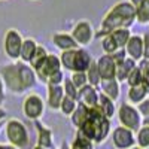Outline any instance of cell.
<instances>
[{"label": "cell", "mask_w": 149, "mask_h": 149, "mask_svg": "<svg viewBox=\"0 0 149 149\" xmlns=\"http://www.w3.org/2000/svg\"><path fill=\"white\" fill-rule=\"evenodd\" d=\"M0 76L5 82L6 90L15 95L26 94L37 85L36 72L29 63H24L21 60L3 64L0 67Z\"/></svg>", "instance_id": "1"}, {"label": "cell", "mask_w": 149, "mask_h": 149, "mask_svg": "<svg viewBox=\"0 0 149 149\" xmlns=\"http://www.w3.org/2000/svg\"><path fill=\"white\" fill-rule=\"evenodd\" d=\"M136 22V8L128 0H121L112 6L102 19L100 29L95 31V37H103L116 29H130Z\"/></svg>", "instance_id": "2"}, {"label": "cell", "mask_w": 149, "mask_h": 149, "mask_svg": "<svg viewBox=\"0 0 149 149\" xmlns=\"http://www.w3.org/2000/svg\"><path fill=\"white\" fill-rule=\"evenodd\" d=\"M78 131H81L85 137H88L91 142H94V145H102L109 137V134L112 131L110 119H107L102 113V110L98 109V106L88 107L86 118L81 124Z\"/></svg>", "instance_id": "3"}, {"label": "cell", "mask_w": 149, "mask_h": 149, "mask_svg": "<svg viewBox=\"0 0 149 149\" xmlns=\"http://www.w3.org/2000/svg\"><path fill=\"white\" fill-rule=\"evenodd\" d=\"M5 136L9 145L18 149H26L30 145V136L26 124L17 118H10L5 122Z\"/></svg>", "instance_id": "4"}, {"label": "cell", "mask_w": 149, "mask_h": 149, "mask_svg": "<svg viewBox=\"0 0 149 149\" xmlns=\"http://www.w3.org/2000/svg\"><path fill=\"white\" fill-rule=\"evenodd\" d=\"M116 115H118L119 125L125 127V128H128L134 133L143 125L142 124V115L137 110V107L127 103V102L119 104V107L116 109Z\"/></svg>", "instance_id": "5"}, {"label": "cell", "mask_w": 149, "mask_h": 149, "mask_svg": "<svg viewBox=\"0 0 149 149\" xmlns=\"http://www.w3.org/2000/svg\"><path fill=\"white\" fill-rule=\"evenodd\" d=\"M24 37L17 29H8L3 34V52L5 55L12 60L18 61L21 54V46H22Z\"/></svg>", "instance_id": "6"}, {"label": "cell", "mask_w": 149, "mask_h": 149, "mask_svg": "<svg viewBox=\"0 0 149 149\" xmlns=\"http://www.w3.org/2000/svg\"><path fill=\"white\" fill-rule=\"evenodd\" d=\"M45 107H46V103L43 98L37 93H30L26 95V98L22 102V113L30 121H37L43 116Z\"/></svg>", "instance_id": "7"}, {"label": "cell", "mask_w": 149, "mask_h": 149, "mask_svg": "<svg viewBox=\"0 0 149 149\" xmlns=\"http://www.w3.org/2000/svg\"><path fill=\"white\" fill-rule=\"evenodd\" d=\"M72 37L74 39V42L78 43V46L85 48L88 46L95 37V30L93 27V24L88 19H79L76 24L73 26L72 30Z\"/></svg>", "instance_id": "8"}, {"label": "cell", "mask_w": 149, "mask_h": 149, "mask_svg": "<svg viewBox=\"0 0 149 149\" xmlns=\"http://www.w3.org/2000/svg\"><path fill=\"white\" fill-rule=\"evenodd\" d=\"M110 137H112V143L116 149H131L133 146H136V134L134 131L118 125L110 131Z\"/></svg>", "instance_id": "9"}, {"label": "cell", "mask_w": 149, "mask_h": 149, "mask_svg": "<svg viewBox=\"0 0 149 149\" xmlns=\"http://www.w3.org/2000/svg\"><path fill=\"white\" fill-rule=\"evenodd\" d=\"M61 70V63H60V57L55 54H48L45 63L42 64V67L39 70H36V76L37 81H40L43 84H46V79L51 76L52 73Z\"/></svg>", "instance_id": "10"}, {"label": "cell", "mask_w": 149, "mask_h": 149, "mask_svg": "<svg viewBox=\"0 0 149 149\" xmlns=\"http://www.w3.org/2000/svg\"><path fill=\"white\" fill-rule=\"evenodd\" d=\"M97 63V69H98V73H100V78L102 81L103 79H115V73H116V64L112 55H107V54H103L102 57H98L95 60Z\"/></svg>", "instance_id": "11"}, {"label": "cell", "mask_w": 149, "mask_h": 149, "mask_svg": "<svg viewBox=\"0 0 149 149\" xmlns=\"http://www.w3.org/2000/svg\"><path fill=\"white\" fill-rule=\"evenodd\" d=\"M34 122V128H36V134H37V143L45 149H51L54 146V134H52V130L46 127L45 124L37 119V121H33Z\"/></svg>", "instance_id": "12"}, {"label": "cell", "mask_w": 149, "mask_h": 149, "mask_svg": "<svg viewBox=\"0 0 149 149\" xmlns=\"http://www.w3.org/2000/svg\"><path fill=\"white\" fill-rule=\"evenodd\" d=\"M64 97V91L61 85H46V106L49 110L58 112L61 100Z\"/></svg>", "instance_id": "13"}, {"label": "cell", "mask_w": 149, "mask_h": 149, "mask_svg": "<svg viewBox=\"0 0 149 149\" xmlns=\"http://www.w3.org/2000/svg\"><path fill=\"white\" fill-rule=\"evenodd\" d=\"M124 49L127 52V57L139 63L140 60H143V37L139 34H131Z\"/></svg>", "instance_id": "14"}, {"label": "cell", "mask_w": 149, "mask_h": 149, "mask_svg": "<svg viewBox=\"0 0 149 149\" xmlns=\"http://www.w3.org/2000/svg\"><path fill=\"white\" fill-rule=\"evenodd\" d=\"M51 42H52V45L57 49H60L61 52H63V51H69V49L79 48L78 43L74 42V39L72 37V34L70 33H64V31H55L51 36Z\"/></svg>", "instance_id": "15"}, {"label": "cell", "mask_w": 149, "mask_h": 149, "mask_svg": "<svg viewBox=\"0 0 149 149\" xmlns=\"http://www.w3.org/2000/svg\"><path fill=\"white\" fill-rule=\"evenodd\" d=\"M93 55L90 54V51H86L85 48H76L74 51V61H73V72H86L88 67L93 63ZM72 72V73H73Z\"/></svg>", "instance_id": "16"}, {"label": "cell", "mask_w": 149, "mask_h": 149, "mask_svg": "<svg viewBox=\"0 0 149 149\" xmlns=\"http://www.w3.org/2000/svg\"><path fill=\"white\" fill-rule=\"evenodd\" d=\"M98 95H100V91L95 86L86 84L85 86L79 90V98L78 102H81L82 104H85L86 107H95L98 104Z\"/></svg>", "instance_id": "17"}, {"label": "cell", "mask_w": 149, "mask_h": 149, "mask_svg": "<svg viewBox=\"0 0 149 149\" xmlns=\"http://www.w3.org/2000/svg\"><path fill=\"white\" fill-rule=\"evenodd\" d=\"M98 91L116 103L121 97V84L116 79H103L98 85Z\"/></svg>", "instance_id": "18"}, {"label": "cell", "mask_w": 149, "mask_h": 149, "mask_svg": "<svg viewBox=\"0 0 149 149\" xmlns=\"http://www.w3.org/2000/svg\"><path fill=\"white\" fill-rule=\"evenodd\" d=\"M137 66V63H136L134 60H131L130 57H127L125 60L122 61V63L116 64V73H115V79L121 84V82H125L128 74L131 73V70Z\"/></svg>", "instance_id": "19"}, {"label": "cell", "mask_w": 149, "mask_h": 149, "mask_svg": "<svg viewBox=\"0 0 149 149\" xmlns=\"http://www.w3.org/2000/svg\"><path fill=\"white\" fill-rule=\"evenodd\" d=\"M149 95V93L146 91V88L143 85H137V86H128L127 91V103L130 104H139L142 103L145 98Z\"/></svg>", "instance_id": "20"}, {"label": "cell", "mask_w": 149, "mask_h": 149, "mask_svg": "<svg viewBox=\"0 0 149 149\" xmlns=\"http://www.w3.org/2000/svg\"><path fill=\"white\" fill-rule=\"evenodd\" d=\"M97 106L107 119H112L116 113V103L113 100H110L107 95L102 94V93H100V95H98V104Z\"/></svg>", "instance_id": "21"}, {"label": "cell", "mask_w": 149, "mask_h": 149, "mask_svg": "<svg viewBox=\"0 0 149 149\" xmlns=\"http://www.w3.org/2000/svg\"><path fill=\"white\" fill-rule=\"evenodd\" d=\"M37 43L33 37H26L22 40V46H21V54H19V60L24 63H30V60L33 58L36 49H37Z\"/></svg>", "instance_id": "22"}, {"label": "cell", "mask_w": 149, "mask_h": 149, "mask_svg": "<svg viewBox=\"0 0 149 149\" xmlns=\"http://www.w3.org/2000/svg\"><path fill=\"white\" fill-rule=\"evenodd\" d=\"M86 113H88V107H86L85 104H82L81 102H78V106H76V109H74V112L69 116V118H70V122H72V125L76 128V130L81 127V124L85 121Z\"/></svg>", "instance_id": "23"}, {"label": "cell", "mask_w": 149, "mask_h": 149, "mask_svg": "<svg viewBox=\"0 0 149 149\" xmlns=\"http://www.w3.org/2000/svg\"><path fill=\"white\" fill-rule=\"evenodd\" d=\"M48 54H49V52L46 51V48H45L43 45H37L36 52H34L33 58L30 60V63H29L34 72H36V70H39V69L42 67V64L45 63V60H46Z\"/></svg>", "instance_id": "24"}, {"label": "cell", "mask_w": 149, "mask_h": 149, "mask_svg": "<svg viewBox=\"0 0 149 149\" xmlns=\"http://www.w3.org/2000/svg\"><path fill=\"white\" fill-rule=\"evenodd\" d=\"M95 145L94 142H91L88 137H85V136L76 130V136H74V140L73 143L70 145V149H94Z\"/></svg>", "instance_id": "25"}, {"label": "cell", "mask_w": 149, "mask_h": 149, "mask_svg": "<svg viewBox=\"0 0 149 149\" xmlns=\"http://www.w3.org/2000/svg\"><path fill=\"white\" fill-rule=\"evenodd\" d=\"M136 21L139 24H149V0H142V3L136 8Z\"/></svg>", "instance_id": "26"}, {"label": "cell", "mask_w": 149, "mask_h": 149, "mask_svg": "<svg viewBox=\"0 0 149 149\" xmlns=\"http://www.w3.org/2000/svg\"><path fill=\"white\" fill-rule=\"evenodd\" d=\"M110 34H112V37L115 39L118 48H125L128 39L131 37V31H130V29H116V30L112 31Z\"/></svg>", "instance_id": "27"}, {"label": "cell", "mask_w": 149, "mask_h": 149, "mask_svg": "<svg viewBox=\"0 0 149 149\" xmlns=\"http://www.w3.org/2000/svg\"><path fill=\"white\" fill-rule=\"evenodd\" d=\"M85 74H86V81H88V84L95 86V88H98V85H100V82H102V78H100V73H98L95 60H93L91 66L88 67V70L85 72Z\"/></svg>", "instance_id": "28"}, {"label": "cell", "mask_w": 149, "mask_h": 149, "mask_svg": "<svg viewBox=\"0 0 149 149\" xmlns=\"http://www.w3.org/2000/svg\"><path fill=\"white\" fill-rule=\"evenodd\" d=\"M136 134V145L143 149H149V125H142Z\"/></svg>", "instance_id": "29"}, {"label": "cell", "mask_w": 149, "mask_h": 149, "mask_svg": "<svg viewBox=\"0 0 149 149\" xmlns=\"http://www.w3.org/2000/svg\"><path fill=\"white\" fill-rule=\"evenodd\" d=\"M74 51L76 49H69V51H63L60 55V63L61 69L67 72H73V61H74Z\"/></svg>", "instance_id": "30"}, {"label": "cell", "mask_w": 149, "mask_h": 149, "mask_svg": "<svg viewBox=\"0 0 149 149\" xmlns=\"http://www.w3.org/2000/svg\"><path fill=\"white\" fill-rule=\"evenodd\" d=\"M102 49H103V54H107V55H112L113 52H116L119 49L110 33L102 37Z\"/></svg>", "instance_id": "31"}, {"label": "cell", "mask_w": 149, "mask_h": 149, "mask_svg": "<svg viewBox=\"0 0 149 149\" xmlns=\"http://www.w3.org/2000/svg\"><path fill=\"white\" fill-rule=\"evenodd\" d=\"M76 106H78V102L76 100H73V98L64 95L63 100H61V104H60V110L58 112H61L64 116H70L73 112H74V109H76Z\"/></svg>", "instance_id": "32"}, {"label": "cell", "mask_w": 149, "mask_h": 149, "mask_svg": "<svg viewBox=\"0 0 149 149\" xmlns=\"http://www.w3.org/2000/svg\"><path fill=\"white\" fill-rule=\"evenodd\" d=\"M61 86H63L64 95H67V97H70V98H73V100L78 102V98H79V90L73 85V82H72L70 78H64Z\"/></svg>", "instance_id": "33"}, {"label": "cell", "mask_w": 149, "mask_h": 149, "mask_svg": "<svg viewBox=\"0 0 149 149\" xmlns=\"http://www.w3.org/2000/svg\"><path fill=\"white\" fill-rule=\"evenodd\" d=\"M125 82L128 84V86H137V85H142L143 78H142V70L139 69V66H136V67L131 70V73L128 74V78H127Z\"/></svg>", "instance_id": "34"}, {"label": "cell", "mask_w": 149, "mask_h": 149, "mask_svg": "<svg viewBox=\"0 0 149 149\" xmlns=\"http://www.w3.org/2000/svg\"><path fill=\"white\" fill-rule=\"evenodd\" d=\"M139 69L142 70V78H143V82L142 85L146 88V91L149 93V60H140L139 63H137Z\"/></svg>", "instance_id": "35"}, {"label": "cell", "mask_w": 149, "mask_h": 149, "mask_svg": "<svg viewBox=\"0 0 149 149\" xmlns=\"http://www.w3.org/2000/svg\"><path fill=\"white\" fill-rule=\"evenodd\" d=\"M136 107H137V110L142 115V124L143 125H149V97H146L145 100L142 103H139Z\"/></svg>", "instance_id": "36"}, {"label": "cell", "mask_w": 149, "mask_h": 149, "mask_svg": "<svg viewBox=\"0 0 149 149\" xmlns=\"http://www.w3.org/2000/svg\"><path fill=\"white\" fill-rule=\"evenodd\" d=\"M73 85L76 86L78 90H81L82 86H85L86 84H88V81H86V74L84 72H73V74L70 76Z\"/></svg>", "instance_id": "37"}, {"label": "cell", "mask_w": 149, "mask_h": 149, "mask_svg": "<svg viewBox=\"0 0 149 149\" xmlns=\"http://www.w3.org/2000/svg\"><path fill=\"white\" fill-rule=\"evenodd\" d=\"M64 72L63 70H58V72H55V73H52L51 76H49L48 79H46V85H61L63 84V81H64Z\"/></svg>", "instance_id": "38"}, {"label": "cell", "mask_w": 149, "mask_h": 149, "mask_svg": "<svg viewBox=\"0 0 149 149\" xmlns=\"http://www.w3.org/2000/svg\"><path fill=\"white\" fill-rule=\"evenodd\" d=\"M112 58H113L115 64H119V63H122V61L127 58V52H125V49H124V48H119L116 52H113V54H112Z\"/></svg>", "instance_id": "39"}, {"label": "cell", "mask_w": 149, "mask_h": 149, "mask_svg": "<svg viewBox=\"0 0 149 149\" xmlns=\"http://www.w3.org/2000/svg\"><path fill=\"white\" fill-rule=\"evenodd\" d=\"M142 37H143V58L149 60V33H145Z\"/></svg>", "instance_id": "40"}, {"label": "cell", "mask_w": 149, "mask_h": 149, "mask_svg": "<svg viewBox=\"0 0 149 149\" xmlns=\"http://www.w3.org/2000/svg\"><path fill=\"white\" fill-rule=\"evenodd\" d=\"M6 100V86H5V82L0 76V106H2Z\"/></svg>", "instance_id": "41"}, {"label": "cell", "mask_w": 149, "mask_h": 149, "mask_svg": "<svg viewBox=\"0 0 149 149\" xmlns=\"http://www.w3.org/2000/svg\"><path fill=\"white\" fill-rule=\"evenodd\" d=\"M6 118H8V112H6L2 106H0V122H5Z\"/></svg>", "instance_id": "42"}, {"label": "cell", "mask_w": 149, "mask_h": 149, "mask_svg": "<svg viewBox=\"0 0 149 149\" xmlns=\"http://www.w3.org/2000/svg\"><path fill=\"white\" fill-rule=\"evenodd\" d=\"M0 149H18V148L12 146V145H9V143H0Z\"/></svg>", "instance_id": "43"}, {"label": "cell", "mask_w": 149, "mask_h": 149, "mask_svg": "<svg viewBox=\"0 0 149 149\" xmlns=\"http://www.w3.org/2000/svg\"><path fill=\"white\" fill-rule=\"evenodd\" d=\"M128 2H130V3H131L134 8H137V6L142 3V0H128Z\"/></svg>", "instance_id": "44"}, {"label": "cell", "mask_w": 149, "mask_h": 149, "mask_svg": "<svg viewBox=\"0 0 149 149\" xmlns=\"http://www.w3.org/2000/svg\"><path fill=\"white\" fill-rule=\"evenodd\" d=\"M61 149H70V145H69L67 142H64V143H63V146H61Z\"/></svg>", "instance_id": "45"}, {"label": "cell", "mask_w": 149, "mask_h": 149, "mask_svg": "<svg viewBox=\"0 0 149 149\" xmlns=\"http://www.w3.org/2000/svg\"><path fill=\"white\" fill-rule=\"evenodd\" d=\"M33 149H45V148H42V146H39V145H36V146H33Z\"/></svg>", "instance_id": "46"}, {"label": "cell", "mask_w": 149, "mask_h": 149, "mask_svg": "<svg viewBox=\"0 0 149 149\" xmlns=\"http://www.w3.org/2000/svg\"><path fill=\"white\" fill-rule=\"evenodd\" d=\"M3 127H5V124H3V122H0V131H2V128H3Z\"/></svg>", "instance_id": "47"}, {"label": "cell", "mask_w": 149, "mask_h": 149, "mask_svg": "<svg viewBox=\"0 0 149 149\" xmlns=\"http://www.w3.org/2000/svg\"><path fill=\"white\" fill-rule=\"evenodd\" d=\"M131 149H143V148H139V146H137V145H136V146H133V148H131Z\"/></svg>", "instance_id": "48"}, {"label": "cell", "mask_w": 149, "mask_h": 149, "mask_svg": "<svg viewBox=\"0 0 149 149\" xmlns=\"http://www.w3.org/2000/svg\"><path fill=\"white\" fill-rule=\"evenodd\" d=\"M31 2H36V0H31Z\"/></svg>", "instance_id": "49"}]
</instances>
